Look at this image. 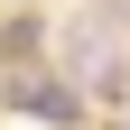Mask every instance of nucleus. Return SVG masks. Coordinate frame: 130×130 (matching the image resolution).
<instances>
[{"instance_id":"nucleus-1","label":"nucleus","mask_w":130,"mask_h":130,"mask_svg":"<svg viewBox=\"0 0 130 130\" xmlns=\"http://www.w3.org/2000/svg\"><path fill=\"white\" fill-rule=\"evenodd\" d=\"M19 111L46 121V130H65V121H74V84H46V74H37V84H19Z\"/></svg>"}]
</instances>
